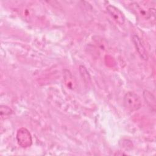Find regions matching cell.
Segmentation results:
<instances>
[{
  "instance_id": "6da1fadb",
  "label": "cell",
  "mask_w": 156,
  "mask_h": 156,
  "mask_svg": "<svg viewBox=\"0 0 156 156\" xmlns=\"http://www.w3.org/2000/svg\"><path fill=\"white\" fill-rule=\"evenodd\" d=\"M131 5H133L134 11L140 18L144 20L155 21V8L154 5L138 2H133Z\"/></svg>"
},
{
  "instance_id": "52a82bcc",
  "label": "cell",
  "mask_w": 156,
  "mask_h": 156,
  "mask_svg": "<svg viewBox=\"0 0 156 156\" xmlns=\"http://www.w3.org/2000/svg\"><path fill=\"white\" fill-rule=\"evenodd\" d=\"M143 97L147 104L154 110L155 108V100L154 96L149 91L145 90L143 92Z\"/></svg>"
},
{
  "instance_id": "8992f818",
  "label": "cell",
  "mask_w": 156,
  "mask_h": 156,
  "mask_svg": "<svg viewBox=\"0 0 156 156\" xmlns=\"http://www.w3.org/2000/svg\"><path fill=\"white\" fill-rule=\"evenodd\" d=\"M63 79L66 87L71 90H74L77 87V82L75 77L71 74V73L68 70L65 69L63 73Z\"/></svg>"
},
{
  "instance_id": "277c9868",
  "label": "cell",
  "mask_w": 156,
  "mask_h": 156,
  "mask_svg": "<svg viewBox=\"0 0 156 156\" xmlns=\"http://www.w3.org/2000/svg\"><path fill=\"white\" fill-rule=\"evenodd\" d=\"M107 11L117 23L121 25L124 23L125 16L119 9L113 5H108L107 6Z\"/></svg>"
},
{
  "instance_id": "7a4b0ae2",
  "label": "cell",
  "mask_w": 156,
  "mask_h": 156,
  "mask_svg": "<svg viewBox=\"0 0 156 156\" xmlns=\"http://www.w3.org/2000/svg\"><path fill=\"white\" fill-rule=\"evenodd\" d=\"M125 107L130 111H136L141 107V102L140 97L135 93L127 92L123 99Z\"/></svg>"
},
{
  "instance_id": "9c48e42d",
  "label": "cell",
  "mask_w": 156,
  "mask_h": 156,
  "mask_svg": "<svg viewBox=\"0 0 156 156\" xmlns=\"http://www.w3.org/2000/svg\"><path fill=\"white\" fill-rule=\"evenodd\" d=\"M0 109H1V117L10 115L13 113L12 110L7 105H1Z\"/></svg>"
},
{
  "instance_id": "ba28073f",
  "label": "cell",
  "mask_w": 156,
  "mask_h": 156,
  "mask_svg": "<svg viewBox=\"0 0 156 156\" xmlns=\"http://www.w3.org/2000/svg\"><path fill=\"white\" fill-rule=\"evenodd\" d=\"M79 71L82 77L83 78L84 81L87 83H90L91 82V77H90V76L88 71L87 70L86 68L82 65L80 66H79Z\"/></svg>"
},
{
  "instance_id": "5b68a950",
  "label": "cell",
  "mask_w": 156,
  "mask_h": 156,
  "mask_svg": "<svg viewBox=\"0 0 156 156\" xmlns=\"http://www.w3.org/2000/svg\"><path fill=\"white\" fill-rule=\"evenodd\" d=\"M132 41L141 58L145 60H147L148 57L146 50L139 37L136 35H133L132 36Z\"/></svg>"
},
{
  "instance_id": "3957f363",
  "label": "cell",
  "mask_w": 156,
  "mask_h": 156,
  "mask_svg": "<svg viewBox=\"0 0 156 156\" xmlns=\"http://www.w3.org/2000/svg\"><path fill=\"white\" fill-rule=\"evenodd\" d=\"M16 140L18 144L22 147H28L32 145V138L29 131L24 128L19 129L16 133Z\"/></svg>"
}]
</instances>
